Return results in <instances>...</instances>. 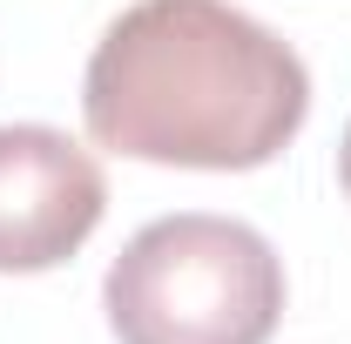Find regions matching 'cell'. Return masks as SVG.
I'll use <instances>...</instances> for the list:
<instances>
[{"label": "cell", "instance_id": "obj_1", "mask_svg": "<svg viewBox=\"0 0 351 344\" xmlns=\"http://www.w3.org/2000/svg\"><path fill=\"white\" fill-rule=\"evenodd\" d=\"M88 135L162 169H263L311 115V75L230 0H135L82 75Z\"/></svg>", "mask_w": 351, "mask_h": 344}, {"label": "cell", "instance_id": "obj_2", "mask_svg": "<svg viewBox=\"0 0 351 344\" xmlns=\"http://www.w3.org/2000/svg\"><path fill=\"white\" fill-rule=\"evenodd\" d=\"M101 304L122 344H270L284 263L250 223L182 210L122 243Z\"/></svg>", "mask_w": 351, "mask_h": 344}, {"label": "cell", "instance_id": "obj_3", "mask_svg": "<svg viewBox=\"0 0 351 344\" xmlns=\"http://www.w3.org/2000/svg\"><path fill=\"white\" fill-rule=\"evenodd\" d=\"M108 210L101 162L41 122L0 129V270H54L95 236Z\"/></svg>", "mask_w": 351, "mask_h": 344}, {"label": "cell", "instance_id": "obj_4", "mask_svg": "<svg viewBox=\"0 0 351 344\" xmlns=\"http://www.w3.org/2000/svg\"><path fill=\"white\" fill-rule=\"evenodd\" d=\"M338 175H345V196H351V129H345V142H338Z\"/></svg>", "mask_w": 351, "mask_h": 344}]
</instances>
